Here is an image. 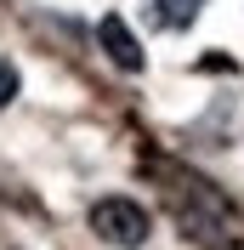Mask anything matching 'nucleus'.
<instances>
[{
    "instance_id": "2",
    "label": "nucleus",
    "mask_w": 244,
    "mask_h": 250,
    "mask_svg": "<svg viewBox=\"0 0 244 250\" xmlns=\"http://www.w3.org/2000/svg\"><path fill=\"white\" fill-rule=\"evenodd\" d=\"M97 40H102V51L120 62L125 74H142V62H148V57H142V40L125 29V17H114V12H108L102 23H97Z\"/></svg>"
},
{
    "instance_id": "3",
    "label": "nucleus",
    "mask_w": 244,
    "mask_h": 250,
    "mask_svg": "<svg viewBox=\"0 0 244 250\" xmlns=\"http://www.w3.org/2000/svg\"><path fill=\"white\" fill-rule=\"evenodd\" d=\"M199 12H204V0H148V17L159 29H193Z\"/></svg>"
},
{
    "instance_id": "1",
    "label": "nucleus",
    "mask_w": 244,
    "mask_h": 250,
    "mask_svg": "<svg viewBox=\"0 0 244 250\" xmlns=\"http://www.w3.org/2000/svg\"><path fill=\"white\" fill-rule=\"evenodd\" d=\"M91 233L114 250H137L148 239V210L137 199H120V193H108V199L91 205Z\"/></svg>"
},
{
    "instance_id": "4",
    "label": "nucleus",
    "mask_w": 244,
    "mask_h": 250,
    "mask_svg": "<svg viewBox=\"0 0 244 250\" xmlns=\"http://www.w3.org/2000/svg\"><path fill=\"white\" fill-rule=\"evenodd\" d=\"M12 97H17V68H12V62H0V108H6Z\"/></svg>"
}]
</instances>
